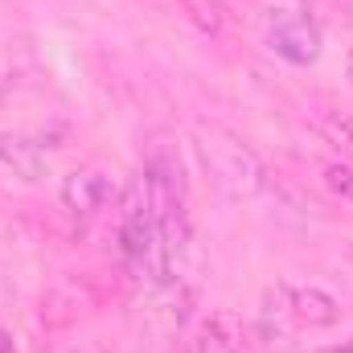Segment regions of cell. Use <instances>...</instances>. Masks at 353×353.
<instances>
[{
    "label": "cell",
    "instance_id": "cell-1",
    "mask_svg": "<svg viewBox=\"0 0 353 353\" xmlns=\"http://www.w3.org/2000/svg\"><path fill=\"white\" fill-rule=\"evenodd\" d=\"M197 152L205 161L210 176L230 193V197H251L263 189V161L222 123H201L197 128Z\"/></svg>",
    "mask_w": 353,
    "mask_h": 353
},
{
    "label": "cell",
    "instance_id": "cell-2",
    "mask_svg": "<svg viewBox=\"0 0 353 353\" xmlns=\"http://www.w3.org/2000/svg\"><path fill=\"white\" fill-rule=\"evenodd\" d=\"M267 41H271V50L279 54V58H288V62H296V66H308V62H316L321 58V29L308 21V17H300V12H271V21H267Z\"/></svg>",
    "mask_w": 353,
    "mask_h": 353
},
{
    "label": "cell",
    "instance_id": "cell-3",
    "mask_svg": "<svg viewBox=\"0 0 353 353\" xmlns=\"http://www.w3.org/2000/svg\"><path fill=\"white\" fill-rule=\"evenodd\" d=\"M279 292H283L288 312H292L296 325L325 329V325H333V321L341 316V304H337L329 292H321V288H279Z\"/></svg>",
    "mask_w": 353,
    "mask_h": 353
},
{
    "label": "cell",
    "instance_id": "cell-4",
    "mask_svg": "<svg viewBox=\"0 0 353 353\" xmlns=\"http://www.w3.org/2000/svg\"><path fill=\"white\" fill-rule=\"evenodd\" d=\"M111 193H115V185H111L103 173H94V169L70 173L66 181H62V205H66L70 214H94Z\"/></svg>",
    "mask_w": 353,
    "mask_h": 353
},
{
    "label": "cell",
    "instance_id": "cell-5",
    "mask_svg": "<svg viewBox=\"0 0 353 353\" xmlns=\"http://www.w3.org/2000/svg\"><path fill=\"white\" fill-rule=\"evenodd\" d=\"M189 353H243V329H239V321H234L230 312L210 316V321L193 333Z\"/></svg>",
    "mask_w": 353,
    "mask_h": 353
},
{
    "label": "cell",
    "instance_id": "cell-6",
    "mask_svg": "<svg viewBox=\"0 0 353 353\" xmlns=\"http://www.w3.org/2000/svg\"><path fill=\"white\" fill-rule=\"evenodd\" d=\"M0 161H4L12 173H21L25 181H37V176L46 173L41 148L29 144V140H21V136H0Z\"/></svg>",
    "mask_w": 353,
    "mask_h": 353
},
{
    "label": "cell",
    "instance_id": "cell-7",
    "mask_svg": "<svg viewBox=\"0 0 353 353\" xmlns=\"http://www.w3.org/2000/svg\"><path fill=\"white\" fill-rule=\"evenodd\" d=\"M181 4H185V12L193 17V25H197V29H205V33H218V29H222V21H226L222 0H181Z\"/></svg>",
    "mask_w": 353,
    "mask_h": 353
},
{
    "label": "cell",
    "instance_id": "cell-8",
    "mask_svg": "<svg viewBox=\"0 0 353 353\" xmlns=\"http://www.w3.org/2000/svg\"><path fill=\"white\" fill-rule=\"evenodd\" d=\"M325 181H329L333 193H341V197L353 201V169L350 165H329V169H325Z\"/></svg>",
    "mask_w": 353,
    "mask_h": 353
},
{
    "label": "cell",
    "instance_id": "cell-9",
    "mask_svg": "<svg viewBox=\"0 0 353 353\" xmlns=\"http://www.w3.org/2000/svg\"><path fill=\"white\" fill-rule=\"evenodd\" d=\"M325 353H353V341H345V345H337V350H325Z\"/></svg>",
    "mask_w": 353,
    "mask_h": 353
},
{
    "label": "cell",
    "instance_id": "cell-10",
    "mask_svg": "<svg viewBox=\"0 0 353 353\" xmlns=\"http://www.w3.org/2000/svg\"><path fill=\"white\" fill-rule=\"evenodd\" d=\"M350 79H353V50H350Z\"/></svg>",
    "mask_w": 353,
    "mask_h": 353
}]
</instances>
